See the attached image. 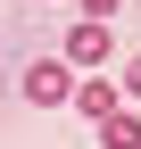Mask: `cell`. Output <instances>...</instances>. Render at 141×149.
Returning a JSON list of instances; mask_svg holds the SVG:
<instances>
[{"mask_svg":"<svg viewBox=\"0 0 141 149\" xmlns=\"http://www.w3.org/2000/svg\"><path fill=\"white\" fill-rule=\"evenodd\" d=\"M25 100L33 108H66V100H75V66H66V58H33L25 66Z\"/></svg>","mask_w":141,"mask_h":149,"instance_id":"obj_1","label":"cell"},{"mask_svg":"<svg viewBox=\"0 0 141 149\" xmlns=\"http://www.w3.org/2000/svg\"><path fill=\"white\" fill-rule=\"evenodd\" d=\"M108 58V25L100 17H75V33H66V66H100Z\"/></svg>","mask_w":141,"mask_h":149,"instance_id":"obj_2","label":"cell"},{"mask_svg":"<svg viewBox=\"0 0 141 149\" xmlns=\"http://www.w3.org/2000/svg\"><path fill=\"white\" fill-rule=\"evenodd\" d=\"M75 108H83L91 124H108L116 108H125V91H116V83H100V74H75Z\"/></svg>","mask_w":141,"mask_h":149,"instance_id":"obj_3","label":"cell"},{"mask_svg":"<svg viewBox=\"0 0 141 149\" xmlns=\"http://www.w3.org/2000/svg\"><path fill=\"white\" fill-rule=\"evenodd\" d=\"M100 149H141V116L133 108H116V116L100 124Z\"/></svg>","mask_w":141,"mask_h":149,"instance_id":"obj_4","label":"cell"},{"mask_svg":"<svg viewBox=\"0 0 141 149\" xmlns=\"http://www.w3.org/2000/svg\"><path fill=\"white\" fill-rule=\"evenodd\" d=\"M125 100L141 108V50H133V58H125Z\"/></svg>","mask_w":141,"mask_h":149,"instance_id":"obj_5","label":"cell"},{"mask_svg":"<svg viewBox=\"0 0 141 149\" xmlns=\"http://www.w3.org/2000/svg\"><path fill=\"white\" fill-rule=\"evenodd\" d=\"M75 8H83V17H100V25H108V17L125 8V0H75Z\"/></svg>","mask_w":141,"mask_h":149,"instance_id":"obj_6","label":"cell"}]
</instances>
